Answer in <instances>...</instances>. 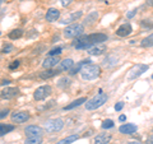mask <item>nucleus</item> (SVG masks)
<instances>
[{"mask_svg": "<svg viewBox=\"0 0 153 144\" xmlns=\"http://www.w3.org/2000/svg\"><path fill=\"white\" fill-rule=\"evenodd\" d=\"M152 142H153V137H152Z\"/></svg>", "mask_w": 153, "mask_h": 144, "instance_id": "obj_42", "label": "nucleus"}, {"mask_svg": "<svg viewBox=\"0 0 153 144\" xmlns=\"http://www.w3.org/2000/svg\"><path fill=\"white\" fill-rule=\"evenodd\" d=\"M59 17H60V12L57 10L56 8H50L49 10H47V13H46V21L47 22H56L57 19H59Z\"/></svg>", "mask_w": 153, "mask_h": 144, "instance_id": "obj_14", "label": "nucleus"}, {"mask_svg": "<svg viewBox=\"0 0 153 144\" xmlns=\"http://www.w3.org/2000/svg\"><path fill=\"white\" fill-rule=\"evenodd\" d=\"M114 121L112 120H105V121L102 122V129H111L114 128Z\"/></svg>", "mask_w": 153, "mask_h": 144, "instance_id": "obj_29", "label": "nucleus"}, {"mask_svg": "<svg viewBox=\"0 0 153 144\" xmlns=\"http://www.w3.org/2000/svg\"><path fill=\"white\" fill-rule=\"evenodd\" d=\"M91 63H92V61H91L89 59H87V60H82L80 63H78L75 66H73V68H71V69L69 70V71H70V74H71V75H74V74H76V73H79L80 69H82L83 66L88 65V64H91Z\"/></svg>", "mask_w": 153, "mask_h": 144, "instance_id": "obj_17", "label": "nucleus"}, {"mask_svg": "<svg viewBox=\"0 0 153 144\" xmlns=\"http://www.w3.org/2000/svg\"><path fill=\"white\" fill-rule=\"evenodd\" d=\"M61 51H63V47L57 46V47H55V49H52V50L49 52V56H59V55L61 54Z\"/></svg>", "mask_w": 153, "mask_h": 144, "instance_id": "obj_28", "label": "nucleus"}, {"mask_svg": "<svg viewBox=\"0 0 153 144\" xmlns=\"http://www.w3.org/2000/svg\"><path fill=\"white\" fill-rule=\"evenodd\" d=\"M23 36V31L17 28V30H13L10 33H9V38L10 40H18V38H21Z\"/></svg>", "mask_w": 153, "mask_h": 144, "instance_id": "obj_26", "label": "nucleus"}, {"mask_svg": "<svg viewBox=\"0 0 153 144\" xmlns=\"http://www.w3.org/2000/svg\"><path fill=\"white\" fill-rule=\"evenodd\" d=\"M9 112H10V111H9L8 108H7V110H1V111H0V119H4V117H7Z\"/></svg>", "mask_w": 153, "mask_h": 144, "instance_id": "obj_33", "label": "nucleus"}, {"mask_svg": "<svg viewBox=\"0 0 153 144\" xmlns=\"http://www.w3.org/2000/svg\"><path fill=\"white\" fill-rule=\"evenodd\" d=\"M64 128V121L61 119H50L45 122V130L47 133H56Z\"/></svg>", "mask_w": 153, "mask_h": 144, "instance_id": "obj_5", "label": "nucleus"}, {"mask_svg": "<svg viewBox=\"0 0 153 144\" xmlns=\"http://www.w3.org/2000/svg\"><path fill=\"white\" fill-rule=\"evenodd\" d=\"M42 137H27L25 144H41Z\"/></svg>", "mask_w": 153, "mask_h": 144, "instance_id": "obj_25", "label": "nucleus"}, {"mask_svg": "<svg viewBox=\"0 0 153 144\" xmlns=\"http://www.w3.org/2000/svg\"><path fill=\"white\" fill-rule=\"evenodd\" d=\"M74 66V61L71 59H64L63 61L59 63V71H66L70 70Z\"/></svg>", "mask_w": 153, "mask_h": 144, "instance_id": "obj_16", "label": "nucleus"}, {"mask_svg": "<svg viewBox=\"0 0 153 144\" xmlns=\"http://www.w3.org/2000/svg\"><path fill=\"white\" fill-rule=\"evenodd\" d=\"M111 140V135L110 134H101L94 138V144H108Z\"/></svg>", "mask_w": 153, "mask_h": 144, "instance_id": "obj_18", "label": "nucleus"}, {"mask_svg": "<svg viewBox=\"0 0 153 144\" xmlns=\"http://www.w3.org/2000/svg\"><path fill=\"white\" fill-rule=\"evenodd\" d=\"M1 3H3V0H0V7H1Z\"/></svg>", "mask_w": 153, "mask_h": 144, "instance_id": "obj_40", "label": "nucleus"}, {"mask_svg": "<svg viewBox=\"0 0 153 144\" xmlns=\"http://www.w3.org/2000/svg\"><path fill=\"white\" fill-rule=\"evenodd\" d=\"M129 144H140V143H138V142H130Z\"/></svg>", "mask_w": 153, "mask_h": 144, "instance_id": "obj_39", "label": "nucleus"}, {"mask_svg": "<svg viewBox=\"0 0 153 144\" xmlns=\"http://www.w3.org/2000/svg\"><path fill=\"white\" fill-rule=\"evenodd\" d=\"M9 83H10V80H3L1 82V85H8Z\"/></svg>", "mask_w": 153, "mask_h": 144, "instance_id": "obj_37", "label": "nucleus"}, {"mask_svg": "<svg viewBox=\"0 0 153 144\" xmlns=\"http://www.w3.org/2000/svg\"><path fill=\"white\" fill-rule=\"evenodd\" d=\"M0 36H1V32H0Z\"/></svg>", "mask_w": 153, "mask_h": 144, "instance_id": "obj_43", "label": "nucleus"}, {"mask_svg": "<svg viewBox=\"0 0 153 144\" xmlns=\"http://www.w3.org/2000/svg\"><path fill=\"white\" fill-rule=\"evenodd\" d=\"M98 1H103V0H98Z\"/></svg>", "mask_w": 153, "mask_h": 144, "instance_id": "obj_41", "label": "nucleus"}, {"mask_svg": "<svg viewBox=\"0 0 153 144\" xmlns=\"http://www.w3.org/2000/svg\"><path fill=\"white\" fill-rule=\"evenodd\" d=\"M106 51V45L105 44H98V45H94L92 46L91 49H88L89 55H93V56H97V55H101Z\"/></svg>", "mask_w": 153, "mask_h": 144, "instance_id": "obj_15", "label": "nucleus"}, {"mask_svg": "<svg viewBox=\"0 0 153 144\" xmlns=\"http://www.w3.org/2000/svg\"><path fill=\"white\" fill-rule=\"evenodd\" d=\"M80 76H82V79L84 80H93L96 78H98L100 74H101V68H100L98 65H94V64H88L83 66L82 69H80Z\"/></svg>", "mask_w": 153, "mask_h": 144, "instance_id": "obj_2", "label": "nucleus"}, {"mask_svg": "<svg viewBox=\"0 0 153 144\" xmlns=\"http://www.w3.org/2000/svg\"><path fill=\"white\" fill-rule=\"evenodd\" d=\"M131 32H133L131 24H130V23H125V24L120 26V27H119L117 30H116V35L120 36V37H126V36L130 35Z\"/></svg>", "mask_w": 153, "mask_h": 144, "instance_id": "obj_12", "label": "nucleus"}, {"mask_svg": "<svg viewBox=\"0 0 153 144\" xmlns=\"http://www.w3.org/2000/svg\"><path fill=\"white\" fill-rule=\"evenodd\" d=\"M107 40V36L103 33H93V35L88 36H79L76 37V40L74 41V47L75 49H91L94 45L102 44Z\"/></svg>", "mask_w": 153, "mask_h": 144, "instance_id": "obj_1", "label": "nucleus"}, {"mask_svg": "<svg viewBox=\"0 0 153 144\" xmlns=\"http://www.w3.org/2000/svg\"><path fill=\"white\" fill-rule=\"evenodd\" d=\"M147 4L148 5H151V7H153V0H147Z\"/></svg>", "mask_w": 153, "mask_h": 144, "instance_id": "obj_38", "label": "nucleus"}, {"mask_svg": "<svg viewBox=\"0 0 153 144\" xmlns=\"http://www.w3.org/2000/svg\"><path fill=\"white\" fill-rule=\"evenodd\" d=\"M19 93V89L16 88V87H8L5 89L1 91V93H0V97L3 99H12L14 97H17Z\"/></svg>", "mask_w": 153, "mask_h": 144, "instance_id": "obj_8", "label": "nucleus"}, {"mask_svg": "<svg viewBox=\"0 0 153 144\" xmlns=\"http://www.w3.org/2000/svg\"><path fill=\"white\" fill-rule=\"evenodd\" d=\"M152 78H153V74H152Z\"/></svg>", "mask_w": 153, "mask_h": 144, "instance_id": "obj_44", "label": "nucleus"}, {"mask_svg": "<svg viewBox=\"0 0 153 144\" xmlns=\"http://www.w3.org/2000/svg\"><path fill=\"white\" fill-rule=\"evenodd\" d=\"M137 12H138V9H133V10H130L129 13H126V18H128V19H131V18L137 14Z\"/></svg>", "mask_w": 153, "mask_h": 144, "instance_id": "obj_31", "label": "nucleus"}, {"mask_svg": "<svg viewBox=\"0 0 153 144\" xmlns=\"http://www.w3.org/2000/svg\"><path fill=\"white\" fill-rule=\"evenodd\" d=\"M28 119H30V114L26 112V111L14 112V114L12 115V121H13V122H16V124H22V122H26Z\"/></svg>", "mask_w": 153, "mask_h": 144, "instance_id": "obj_10", "label": "nucleus"}, {"mask_svg": "<svg viewBox=\"0 0 153 144\" xmlns=\"http://www.w3.org/2000/svg\"><path fill=\"white\" fill-rule=\"evenodd\" d=\"M76 139H78V135L74 134V135H69V137H66L64 139H61V140H59L56 144H71L73 142H75Z\"/></svg>", "mask_w": 153, "mask_h": 144, "instance_id": "obj_23", "label": "nucleus"}, {"mask_svg": "<svg viewBox=\"0 0 153 144\" xmlns=\"http://www.w3.org/2000/svg\"><path fill=\"white\" fill-rule=\"evenodd\" d=\"M51 93H52V88L50 87V85H41V87H38L35 91L33 97H35L36 101H42V99H45L46 97H49Z\"/></svg>", "mask_w": 153, "mask_h": 144, "instance_id": "obj_6", "label": "nucleus"}, {"mask_svg": "<svg viewBox=\"0 0 153 144\" xmlns=\"http://www.w3.org/2000/svg\"><path fill=\"white\" fill-rule=\"evenodd\" d=\"M138 130V126L134 125V124H124L119 128V131L121 134H126V135H131Z\"/></svg>", "mask_w": 153, "mask_h": 144, "instance_id": "obj_13", "label": "nucleus"}, {"mask_svg": "<svg viewBox=\"0 0 153 144\" xmlns=\"http://www.w3.org/2000/svg\"><path fill=\"white\" fill-rule=\"evenodd\" d=\"M123 108H124V102H119L115 105V110H116V111H121Z\"/></svg>", "mask_w": 153, "mask_h": 144, "instance_id": "obj_34", "label": "nucleus"}, {"mask_svg": "<svg viewBox=\"0 0 153 144\" xmlns=\"http://www.w3.org/2000/svg\"><path fill=\"white\" fill-rule=\"evenodd\" d=\"M59 63H60L59 56H47L44 60V63H42V66L46 69H51V68H54V66H56Z\"/></svg>", "mask_w": 153, "mask_h": 144, "instance_id": "obj_11", "label": "nucleus"}, {"mask_svg": "<svg viewBox=\"0 0 153 144\" xmlns=\"http://www.w3.org/2000/svg\"><path fill=\"white\" fill-rule=\"evenodd\" d=\"M119 120H120L121 122H124V121H125V120H126V116H125V115H121V116L119 117Z\"/></svg>", "mask_w": 153, "mask_h": 144, "instance_id": "obj_36", "label": "nucleus"}, {"mask_svg": "<svg viewBox=\"0 0 153 144\" xmlns=\"http://www.w3.org/2000/svg\"><path fill=\"white\" fill-rule=\"evenodd\" d=\"M80 16H82V12H78V13L75 12V13H73V14H70L69 17H65L60 23H63V24H66V23H71V22H74L75 19H78Z\"/></svg>", "mask_w": 153, "mask_h": 144, "instance_id": "obj_22", "label": "nucleus"}, {"mask_svg": "<svg viewBox=\"0 0 153 144\" xmlns=\"http://www.w3.org/2000/svg\"><path fill=\"white\" fill-rule=\"evenodd\" d=\"M140 45L143 47H153V33H152V35H149L148 37L143 38L142 42H140Z\"/></svg>", "mask_w": 153, "mask_h": 144, "instance_id": "obj_24", "label": "nucleus"}, {"mask_svg": "<svg viewBox=\"0 0 153 144\" xmlns=\"http://www.w3.org/2000/svg\"><path fill=\"white\" fill-rule=\"evenodd\" d=\"M108 99V96L106 93H100L97 96H94L93 98H91L89 101H87V103H85V108L88 110V111H92V110H97L105 105L107 102Z\"/></svg>", "mask_w": 153, "mask_h": 144, "instance_id": "obj_3", "label": "nucleus"}, {"mask_svg": "<svg viewBox=\"0 0 153 144\" xmlns=\"http://www.w3.org/2000/svg\"><path fill=\"white\" fill-rule=\"evenodd\" d=\"M16 126L14 125H10V124H0V137L5 135V134L13 131Z\"/></svg>", "mask_w": 153, "mask_h": 144, "instance_id": "obj_20", "label": "nucleus"}, {"mask_svg": "<svg viewBox=\"0 0 153 144\" xmlns=\"http://www.w3.org/2000/svg\"><path fill=\"white\" fill-rule=\"evenodd\" d=\"M97 18H98V13H97V12H92L91 14H88L87 18H85V23H88V24H91V23H93Z\"/></svg>", "mask_w": 153, "mask_h": 144, "instance_id": "obj_27", "label": "nucleus"}, {"mask_svg": "<svg viewBox=\"0 0 153 144\" xmlns=\"http://www.w3.org/2000/svg\"><path fill=\"white\" fill-rule=\"evenodd\" d=\"M148 68H149V66L146 65V64H138V65H135L130 71H129L128 79H135V78H138V76H140L143 73H146V71L148 70Z\"/></svg>", "mask_w": 153, "mask_h": 144, "instance_id": "obj_7", "label": "nucleus"}, {"mask_svg": "<svg viewBox=\"0 0 153 144\" xmlns=\"http://www.w3.org/2000/svg\"><path fill=\"white\" fill-rule=\"evenodd\" d=\"M71 1H73V0H60V3H61V5H63V7H68V5H70Z\"/></svg>", "mask_w": 153, "mask_h": 144, "instance_id": "obj_35", "label": "nucleus"}, {"mask_svg": "<svg viewBox=\"0 0 153 144\" xmlns=\"http://www.w3.org/2000/svg\"><path fill=\"white\" fill-rule=\"evenodd\" d=\"M13 45H10V44H7V45H4V47H3V54H10V52L13 51Z\"/></svg>", "mask_w": 153, "mask_h": 144, "instance_id": "obj_30", "label": "nucleus"}, {"mask_svg": "<svg viewBox=\"0 0 153 144\" xmlns=\"http://www.w3.org/2000/svg\"><path fill=\"white\" fill-rule=\"evenodd\" d=\"M18 66H19V60H16V61H13V63L9 65V69L13 70V69H17Z\"/></svg>", "mask_w": 153, "mask_h": 144, "instance_id": "obj_32", "label": "nucleus"}, {"mask_svg": "<svg viewBox=\"0 0 153 144\" xmlns=\"http://www.w3.org/2000/svg\"><path fill=\"white\" fill-rule=\"evenodd\" d=\"M25 133L27 137H42L44 135V129L36 125H30L26 128Z\"/></svg>", "mask_w": 153, "mask_h": 144, "instance_id": "obj_9", "label": "nucleus"}, {"mask_svg": "<svg viewBox=\"0 0 153 144\" xmlns=\"http://www.w3.org/2000/svg\"><path fill=\"white\" fill-rule=\"evenodd\" d=\"M87 102V98H84V97H80V98H78V99H75V101H73L70 105H68V106H65L64 107V110L66 111V110H73V108H75V107H78V106H80L82 103H85Z\"/></svg>", "mask_w": 153, "mask_h": 144, "instance_id": "obj_19", "label": "nucleus"}, {"mask_svg": "<svg viewBox=\"0 0 153 144\" xmlns=\"http://www.w3.org/2000/svg\"><path fill=\"white\" fill-rule=\"evenodd\" d=\"M56 74H59V70L47 69V70H45V71H42V73H40V78H42V79H49V78H52V76H55Z\"/></svg>", "mask_w": 153, "mask_h": 144, "instance_id": "obj_21", "label": "nucleus"}, {"mask_svg": "<svg viewBox=\"0 0 153 144\" xmlns=\"http://www.w3.org/2000/svg\"><path fill=\"white\" fill-rule=\"evenodd\" d=\"M84 32V27L79 23H75V24H70L69 27H66L64 30V36L66 38H76L79 36H82Z\"/></svg>", "mask_w": 153, "mask_h": 144, "instance_id": "obj_4", "label": "nucleus"}]
</instances>
